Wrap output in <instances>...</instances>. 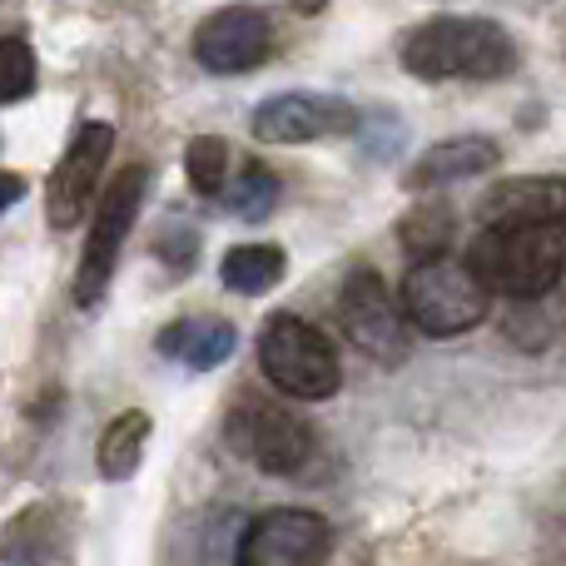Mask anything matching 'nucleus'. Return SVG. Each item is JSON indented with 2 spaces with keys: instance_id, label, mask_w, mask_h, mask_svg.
I'll return each instance as SVG.
<instances>
[{
  "instance_id": "nucleus-1",
  "label": "nucleus",
  "mask_w": 566,
  "mask_h": 566,
  "mask_svg": "<svg viewBox=\"0 0 566 566\" xmlns=\"http://www.w3.org/2000/svg\"><path fill=\"white\" fill-rule=\"evenodd\" d=\"M398 60L418 80H502L517 70V40L482 15H438L408 30Z\"/></svg>"
},
{
  "instance_id": "nucleus-2",
  "label": "nucleus",
  "mask_w": 566,
  "mask_h": 566,
  "mask_svg": "<svg viewBox=\"0 0 566 566\" xmlns=\"http://www.w3.org/2000/svg\"><path fill=\"white\" fill-rule=\"evenodd\" d=\"M468 269L488 293L507 298H547L566 279V224H488L468 249Z\"/></svg>"
},
{
  "instance_id": "nucleus-3",
  "label": "nucleus",
  "mask_w": 566,
  "mask_h": 566,
  "mask_svg": "<svg viewBox=\"0 0 566 566\" xmlns=\"http://www.w3.org/2000/svg\"><path fill=\"white\" fill-rule=\"evenodd\" d=\"M402 318L428 338H458V333L478 328L492 313V293L472 274L462 259H418L408 279H402Z\"/></svg>"
},
{
  "instance_id": "nucleus-4",
  "label": "nucleus",
  "mask_w": 566,
  "mask_h": 566,
  "mask_svg": "<svg viewBox=\"0 0 566 566\" xmlns=\"http://www.w3.org/2000/svg\"><path fill=\"white\" fill-rule=\"evenodd\" d=\"M259 368H264V378L274 382L279 392L303 398V402L333 398L343 382L338 348L328 343V333L293 318V313L269 318V328L259 333Z\"/></svg>"
},
{
  "instance_id": "nucleus-5",
  "label": "nucleus",
  "mask_w": 566,
  "mask_h": 566,
  "mask_svg": "<svg viewBox=\"0 0 566 566\" xmlns=\"http://www.w3.org/2000/svg\"><path fill=\"white\" fill-rule=\"evenodd\" d=\"M145 189H149V169L145 165H129L115 175V185H105L99 195V209L90 219V239H85V254H80V274H75V303L80 308H95L105 298L109 279H115L119 264V249L129 239V224H135L139 205H145Z\"/></svg>"
},
{
  "instance_id": "nucleus-6",
  "label": "nucleus",
  "mask_w": 566,
  "mask_h": 566,
  "mask_svg": "<svg viewBox=\"0 0 566 566\" xmlns=\"http://www.w3.org/2000/svg\"><path fill=\"white\" fill-rule=\"evenodd\" d=\"M338 318H343V333L368 353L373 363H388L398 368L408 358V328H402V308L392 303L388 283L373 269H353L338 289Z\"/></svg>"
},
{
  "instance_id": "nucleus-7",
  "label": "nucleus",
  "mask_w": 566,
  "mask_h": 566,
  "mask_svg": "<svg viewBox=\"0 0 566 566\" xmlns=\"http://www.w3.org/2000/svg\"><path fill=\"white\" fill-rule=\"evenodd\" d=\"M224 432H229V448L254 462L259 472H269V478H293L313 452V432L293 412L274 408V402H244V408H234Z\"/></svg>"
},
{
  "instance_id": "nucleus-8",
  "label": "nucleus",
  "mask_w": 566,
  "mask_h": 566,
  "mask_svg": "<svg viewBox=\"0 0 566 566\" xmlns=\"http://www.w3.org/2000/svg\"><path fill=\"white\" fill-rule=\"evenodd\" d=\"M333 532L318 512L279 507L249 522L239 537V566H328Z\"/></svg>"
},
{
  "instance_id": "nucleus-9",
  "label": "nucleus",
  "mask_w": 566,
  "mask_h": 566,
  "mask_svg": "<svg viewBox=\"0 0 566 566\" xmlns=\"http://www.w3.org/2000/svg\"><path fill=\"white\" fill-rule=\"evenodd\" d=\"M254 139L264 145H313L328 135H353L358 129V109L338 95H318V90H289L254 109L249 119Z\"/></svg>"
},
{
  "instance_id": "nucleus-10",
  "label": "nucleus",
  "mask_w": 566,
  "mask_h": 566,
  "mask_svg": "<svg viewBox=\"0 0 566 566\" xmlns=\"http://www.w3.org/2000/svg\"><path fill=\"white\" fill-rule=\"evenodd\" d=\"M269 45H274V25L259 6H224L195 30V60L209 75H244L264 65Z\"/></svg>"
},
{
  "instance_id": "nucleus-11",
  "label": "nucleus",
  "mask_w": 566,
  "mask_h": 566,
  "mask_svg": "<svg viewBox=\"0 0 566 566\" xmlns=\"http://www.w3.org/2000/svg\"><path fill=\"white\" fill-rule=\"evenodd\" d=\"M115 149V129L105 119H90L80 125V135L70 139V149L60 155L55 175L45 185V219L55 229H75L80 214L90 209V195H95L99 175H105V159Z\"/></svg>"
},
{
  "instance_id": "nucleus-12",
  "label": "nucleus",
  "mask_w": 566,
  "mask_h": 566,
  "mask_svg": "<svg viewBox=\"0 0 566 566\" xmlns=\"http://www.w3.org/2000/svg\"><path fill=\"white\" fill-rule=\"evenodd\" d=\"M482 229L488 224H542V219H566V179L557 175H522L502 179L478 205Z\"/></svg>"
},
{
  "instance_id": "nucleus-13",
  "label": "nucleus",
  "mask_w": 566,
  "mask_h": 566,
  "mask_svg": "<svg viewBox=\"0 0 566 566\" xmlns=\"http://www.w3.org/2000/svg\"><path fill=\"white\" fill-rule=\"evenodd\" d=\"M502 165V145L488 135H458V139H442V145L422 149V159L408 169L402 185L408 189H442V185H458V179L472 175H488V169Z\"/></svg>"
},
{
  "instance_id": "nucleus-14",
  "label": "nucleus",
  "mask_w": 566,
  "mask_h": 566,
  "mask_svg": "<svg viewBox=\"0 0 566 566\" xmlns=\"http://www.w3.org/2000/svg\"><path fill=\"white\" fill-rule=\"evenodd\" d=\"M65 547H70V527L55 502H35L0 532V562L6 566H60Z\"/></svg>"
},
{
  "instance_id": "nucleus-15",
  "label": "nucleus",
  "mask_w": 566,
  "mask_h": 566,
  "mask_svg": "<svg viewBox=\"0 0 566 566\" xmlns=\"http://www.w3.org/2000/svg\"><path fill=\"white\" fill-rule=\"evenodd\" d=\"M239 348V333L234 323L224 318H179L169 323V328H159V353L175 363H185V368H219V363H229Z\"/></svg>"
},
{
  "instance_id": "nucleus-16",
  "label": "nucleus",
  "mask_w": 566,
  "mask_h": 566,
  "mask_svg": "<svg viewBox=\"0 0 566 566\" xmlns=\"http://www.w3.org/2000/svg\"><path fill=\"white\" fill-rule=\"evenodd\" d=\"M145 442H149V412L129 408L99 432V448H95V468L105 482H125L135 478L139 458H145Z\"/></svg>"
},
{
  "instance_id": "nucleus-17",
  "label": "nucleus",
  "mask_w": 566,
  "mask_h": 566,
  "mask_svg": "<svg viewBox=\"0 0 566 566\" xmlns=\"http://www.w3.org/2000/svg\"><path fill=\"white\" fill-rule=\"evenodd\" d=\"M283 269H289V254H283L279 244H239L224 254L219 279H224V289L244 293V298H259V293L279 289Z\"/></svg>"
},
{
  "instance_id": "nucleus-18",
  "label": "nucleus",
  "mask_w": 566,
  "mask_h": 566,
  "mask_svg": "<svg viewBox=\"0 0 566 566\" xmlns=\"http://www.w3.org/2000/svg\"><path fill=\"white\" fill-rule=\"evenodd\" d=\"M452 234H458V214L448 205H422L412 214H402L398 239L412 259H438L452 249Z\"/></svg>"
},
{
  "instance_id": "nucleus-19",
  "label": "nucleus",
  "mask_w": 566,
  "mask_h": 566,
  "mask_svg": "<svg viewBox=\"0 0 566 566\" xmlns=\"http://www.w3.org/2000/svg\"><path fill=\"white\" fill-rule=\"evenodd\" d=\"M185 169H189V185H195V195H205V199H214V195H224V185H229V145L219 135H199V139H189V149H185Z\"/></svg>"
},
{
  "instance_id": "nucleus-20",
  "label": "nucleus",
  "mask_w": 566,
  "mask_h": 566,
  "mask_svg": "<svg viewBox=\"0 0 566 566\" xmlns=\"http://www.w3.org/2000/svg\"><path fill=\"white\" fill-rule=\"evenodd\" d=\"M274 199H279V179H274V169H264V165H244V175L224 189V205L234 209L239 219H264L269 209H274Z\"/></svg>"
},
{
  "instance_id": "nucleus-21",
  "label": "nucleus",
  "mask_w": 566,
  "mask_h": 566,
  "mask_svg": "<svg viewBox=\"0 0 566 566\" xmlns=\"http://www.w3.org/2000/svg\"><path fill=\"white\" fill-rule=\"evenodd\" d=\"M35 90V50L20 35L0 40V105H15Z\"/></svg>"
},
{
  "instance_id": "nucleus-22",
  "label": "nucleus",
  "mask_w": 566,
  "mask_h": 566,
  "mask_svg": "<svg viewBox=\"0 0 566 566\" xmlns=\"http://www.w3.org/2000/svg\"><path fill=\"white\" fill-rule=\"evenodd\" d=\"M159 254H165L175 269H195L199 234H189V229H185V234H165V239H159Z\"/></svg>"
},
{
  "instance_id": "nucleus-23",
  "label": "nucleus",
  "mask_w": 566,
  "mask_h": 566,
  "mask_svg": "<svg viewBox=\"0 0 566 566\" xmlns=\"http://www.w3.org/2000/svg\"><path fill=\"white\" fill-rule=\"evenodd\" d=\"M20 195H25V179H20V175H0V214H6Z\"/></svg>"
}]
</instances>
